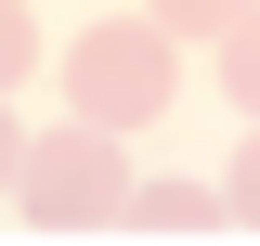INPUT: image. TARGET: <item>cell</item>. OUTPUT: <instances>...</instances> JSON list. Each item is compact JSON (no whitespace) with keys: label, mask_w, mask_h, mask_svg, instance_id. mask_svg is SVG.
Instances as JSON below:
<instances>
[{"label":"cell","mask_w":260,"mask_h":246,"mask_svg":"<svg viewBox=\"0 0 260 246\" xmlns=\"http://www.w3.org/2000/svg\"><path fill=\"white\" fill-rule=\"evenodd\" d=\"M13 182H26V220H39V233H104V220H130V169H117V130H91V117L39 130Z\"/></svg>","instance_id":"6da1fadb"},{"label":"cell","mask_w":260,"mask_h":246,"mask_svg":"<svg viewBox=\"0 0 260 246\" xmlns=\"http://www.w3.org/2000/svg\"><path fill=\"white\" fill-rule=\"evenodd\" d=\"M234 220H260V130L234 143Z\"/></svg>","instance_id":"52a82bcc"},{"label":"cell","mask_w":260,"mask_h":246,"mask_svg":"<svg viewBox=\"0 0 260 246\" xmlns=\"http://www.w3.org/2000/svg\"><path fill=\"white\" fill-rule=\"evenodd\" d=\"M65 104H78L91 130H143V117L169 104V26H156V13H143V26L104 13V26L65 52Z\"/></svg>","instance_id":"7a4b0ae2"},{"label":"cell","mask_w":260,"mask_h":246,"mask_svg":"<svg viewBox=\"0 0 260 246\" xmlns=\"http://www.w3.org/2000/svg\"><path fill=\"white\" fill-rule=\"evenodd\" d=\"M221 78H234V104L260 117V0L234 13V26H221Z\"/></svg>","instance_id":"277c9868"},{"label":"cell","mask_w":260,"mask_h":246,"mask_svg":"<svg viewBox=\"0 0 260 246\" xmlns=\"http://www.w3.org/2000/svg\"><path fill=\"white\" fill-rule=\"evenodd\" d=\"M221 220H234V194H195V182H143L130 194V233L143 246H208Z\"/></svg>","instance_id":"3957f363"},{"label":"cell","mask_w":260,"mask_h":246,"mask_svg":"<svg viewBox=\"0 0 260 246\" xmlns=\"http://www.w3.org/2000/svg\"><path fill=\"white\" fill-rule=\"evenodd\" d=\"M234 13H247V0H156V26H169V39H221Z\"/></svg>","instance_id":"5b68a950"},{"label":"cell","mask_w":260,"mask_h":246,"mask_svg":"<svg viewBox=\"0 0 260 246\" xmlns=\"http://www.w3.org/2000/svg\"><path fill=\"white\" fill-rule=\"evenodd\" d=\"M13 169H26V130H13V117H0V194H13Z\"/></svg>","instance_id":"ba28073f"},{"label":"cell","mask_w":260,"mask_h":246,"mask_svg":"<svg viewBox=\"0 0 260 246\" xmlns=\"http://www.w3.org/2000/svg\"><path fill=\"white\" fill-rule=\"evenodd\" d=\"M26 65H39V26H26V0H0V91H13Z\"/></svg>","instance_id":"8992f818"}]
</instances>
